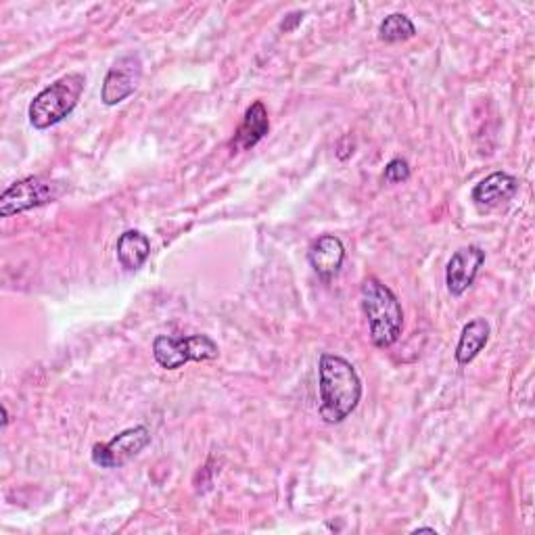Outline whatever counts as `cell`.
<instances>
[{
  "label": "cell",
  "mask_w": 535,
  "mask_h": 535,
  "mask_svg": "<svg viewBox=\"0 0 535 535\" xmlns=\"http://www.w3.org/2000/svg\"><path fill=\"white\" fill-rule=\"evenodd\" d=\"M318 412L327 425H339L362 400V381L352 362L337 354H322L318 360Z\"/></svg>",
  "instance_id": "obj_1"
},
{
  "label": "cell",
  "mask_w": 535,
  "mask_h": 535,
  "mask_svg": "<svg viewBox=\"0 0 535 535\" xmlns=\"http://www.w3.org/2000/svg\"><path fill=\"white\" fill-rule=\"evenodd\" d=\"M362 312L368 320L370 339L381 350L391 347L404 331V310L395 293L379 278L368 276L362 283Z\"/></svg>",
  "instance_id": "obj_2"
},
{
  "label": "cell",
  "mask_w": 535,
  "mask_h": 535,
  "mask_svg": "<svg viewBox=\"0 0 535 535\" xmlns=\"http://www.w3.org/2000/svg\"><path fill=\"white\" fill-rule=\"evenodd\" d=\"M84 88H86V76L80 72L67 74L57 82H53L51 86H46L30 103L28 109L30 124L36 130L57 126L78 107L84 95Z\"/></svg>",
  "instance_id": "obj_3"
},
{
  "label": "cell",
  "mask_w": 535,
  "mask_h": 535,
  "mask_svg": "<svg viewBox=\"0 0 535 535\" xmlns=\"http://www.w3.org/2000/svg\"><path fill=\"white\" fill-rule=\"evenodd\" d=\"M220 356L218 345L207 335H159L153 341V358L166 370H178L186 362H207Z\"/></svg>",
  "instance_id": "obj_4"
},
{
  "label": "cell",
  "mask_w": 535,
  "mask_h": 535,
  "mask_svg": "<svg viewBox=\"0 0 535 535\" xmlns=\"http://www.w3.org/2000/svg\"><path fill=\"white\" fill-rule=\"evenodd\" d=\"M63 193L61 184L46 180L42 176H28L17 180L9 189L0 195V216L11 218L15 214H23L28 209L53 203Z\"/></svg>",
  "instance_id": "obj_5"
},
{
  "label": "cell",
  "mask_w": 535,
  "mask_h": 535,
  "mask_svg": "<svg viewBox=\"0 0 535 535\" xmlns=\"http://www.w3.org/2000/svg\"><path fill=\"white\" fill-rule=\"evenodd\" d=\"M149 444L151 431L145 425H138L115 435L107 444H97L92 448V462L101 469H120L141 454Z\"/></svg>",
  "instance_id": "obj_6"
},
{
  "label": "cell",
  "mask_w": 535,
  "mask_h": 535,
  "mask_svg": "<svg viewBox=\"0 0 535 535\" xmlns=\"http://www.w3.org/2000/svg\"><path fill=\"white\" fill-rule=\"evenodd\" d=\"M143 80V59L136 53L124 55L111 65V69L105 76L103 88H101V101L107 107L120 105L126 101L130 95H134V90L138 88Z\"/></svg>",
  "instance_id": "obj_7"
},
{
  "label": "cell",
  "mask_w": 535,
  "mask_h": 535,
  "mask_svg": "<svg viewBox=\"0 0 535 535\" xmlns=\"http://www.w3.org/2000/svg\"><path fill=\"white\" fill-rule=\"evenodd\" d=\"M483 264H485V251L477 245L460 247L458 251H454V255L448 262V268H446L448 291L454 297H460L462 293H467L473 287L475 278H477Z\"/></svg>",
  "instance_id": "obj_8"
},
{
  "label": "cell",
  "mask_w": 535,
  "mask_h": 535,
  "mask_svg": "<svg viewBox=\"0 0 535 535\" xmlns=\"http://www.w3.org/2000/svg\"><path fill=\"white\" fill-rule=\"evenodd\" d=\"M308 260L322 281H331L343 266L345 247L335 235H322L310 245Z\"/></svg>",
  "instance_id": "obj_9"
},
{
  "label": "cell",
  "mask_w": 535,
  "mask_h": 535,
  "mask_svg": "<svg viewBox=\"0 0 535 535\" xmlns=\"http://www.w3.org/2000/svg\"><path fill=\"white\" fill-rule=\"evenodd\" d=\"M270 130V120H268V109L262 101H255L243 115V122L239 130L235 132V138H232L230 149L232 151H247L251 147L258 145L262 138Z\"/></svg>",
  "instance_id": "obj_10"
},
{
  "label": "cell",
  "mask_w": 535,
  "mask_h": 535,
  "mask_svg": "<svg viewBox=\"0 0 535 535\" xmlns=\"http://www.w3.org/2000/svg\"><path fill=\"white\" fill-rule=\"evenodd\" d=\"M519 193V180L506 172H494L473 189V201L479 207H498Z\"/></svg>",
  "instance_id": "obj_11"
},
{
  "label": "cell",
  "mask_w": 535,
  "mask_h": 535,
  "mask_svg": "<svg viewBox=\"0 0 535 535\" xmlns=\"http://www.w3.org/2000/svg\"><path fill=\"white\" fill-rule=\"evenodd\" d=\"M490 335H492V327L485 318H475L464 324L458 345H456V362L460 366L471 364L485 350L487 341H490Z\"/></svg>",
  "instance_id": "obj_12"
},
{
  "label": "cell",
  "mask_w": 535,
  "mask_h": 535,
  "mask_svg": "<svg viewBox=\"0 0 535 535\" xmlns=\"http://www.w3.org/2000/svg\"><path fill=\"white\" fill-rule=\"evenodd\" d=\"M115 253H118V260L124 270L136 272L149 260L151 241L141 230H126L124 235H120L118 245H115Z\"/></svg>",
  "instance_id": "obj_13"
},
{
  "label": "cell",
  "mask_w": 535,
  "mask_h": 535,
  "mask_svg": "<svg viewBox=\"0 0 535 535\" xmlns=\"http://www.w3.org/2000/svg\"><path fill=\"white\" fill-rule=\"evenodd\" d=\"M416 36V26L410 17L404 13H391L387 15L379 26V38L383 42H406Z\"/></svg>",
  "instance_id": "obj_14"
},
{
  "label": "cell",
  "mask_w": 535,
  "mask_h": 535,
  "mask_svg": "<svg viewBox=\"0 0 535 535\" xmlns=\"http://www.w3.org/2000/svg\"><path fill=\"white\" fill-rule=\"evenodd\" d=\"M383 176H385V182H389V184H402V182L410 180L412 172H410V166H408L406 159L395 157L385 166V174Z\"/></svg>",
  "instance_id": "obj_15"
},
{
  "label": "cell",
  "mask_w": 535,
  "mask_h": 535,
  "mask_svg": "<svg viewBox=\"0 0 535 535\" xmlns=\"http://www.w3.org/2000/svg\"><path fill=\"white\" fill-rule=\"evenodd\" d=\"M301 21H304V13H299V11H297V13H291V15H287L285 21L281 23V30H283V32H291V30H295V28L299 26Z\"/></svg>",
  "instance_id": "obj_16"
},
{
  "label": "cell",
  "mask_w": 535,
  "mask_h": 535,
  "mask_svg": "<svg viewBox=\"0 0 535 535\" xmlns=\"http://www.w3.org/2000/svg\"><path fill=\"white\" fill-rule=\"evenodd\" d=\"M412 533H416V535H418V533H433V535H437V531H435L433 527H418V529H414Z\"/></svg>",
  "instance_id": "obj_17"
},
{
  "label": "cell",
  "mask_w": 535,
  "mask_h": 535,
  "mask_svg": "<svg viewBox=\"0 0 535 535\" xmlns=\"http://www.w3.org/2000/svg\"><path fill=\"white\" fill-rule=\"evenodd\" d=\"M0 410H3V427H7L9 425V410H7L5 404H3V408H0Z\"/></svg>",
  "instance_id": "obj_18"
}]
</instances>
